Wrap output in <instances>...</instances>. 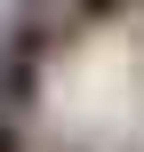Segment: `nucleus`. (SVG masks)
Wrapping results in <instances>:
<instances>
[{
    "label": "nucleus",
    "instance_id": "obj_3",
    "mask_svg": "<svg viewBox=\"0 0 144 152\" xmlns=\"http://www.w3.org/2000/svg\"><path fill=\"white\" fill-rule=\"evenodd\" d=\"M0 152H24V136H16V128H0Z\"/></svg>",
    "mask_w": 144,
    "mask_h": 152
},
{
    "label": "nucleus",
    "instance_id": "obj_1",
    "mask_svg": "<svg viewBox=\"0 0 144 152\" xmlns=\"http://www.w3.org/2000/svg\"><path fill=\"white\" fill-rule=\"evenodd\" d=\"M40 48H24V40H8L0 32V120H24L32 104H40Z\"/></svg>",
    "mask_w": 144,
    "mask_h": 152
},
{
    "label": "nucleus",
    "instance_id": "obj_2",
    "mask_svg": "<svg viewBox=\"0 0 144 152\" xmlns=\"http://www.w3.org/2000/svg\"><path fill=\"white\" fill-rule=\"evenodd\" d=\"M120 0H16V16L8 24H32V32H48L56 48H64V32H80V24H104Z\"/></svg>",
    "mask_w": 144,
    "mask_h": 152
}]
</instances>
